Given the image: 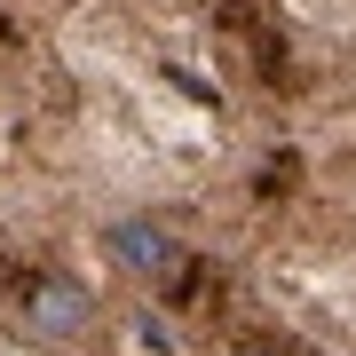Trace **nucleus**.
<instances>
[{
    "mask_svg": "<svg viewBox=\"0 0 356 356\" xmlns=\"http://www.w3.org/2000/svg\"><path fill=\"white\" fill-rule=\"evenodd\" d=\"M103 254H111L119 277H135V285H166L182 269V229L166 222V214H119L111 229H103Z\"/></svg>",
    "mask_w": 356,
    "mask_h": 356,
    "instance_id": "nucleus-1",
    "label": "nucleus"
},
{
    "mask_svg": "<svg viewBox=\"0 0 356 356\" xmlns=\"http://www.w3.org/2000/svg\"><path fill=\"white\" fill-rule=\"evenodd\" d=\"M24 325H32V341H48V348H79L95 332V293L72 285V277H40L24 293Z\"/></svg>",
    "mask_w": 356,
    "mask_h": 356,
    "instance_id": "nucleus-2",
    "label": "nucleus"
}]
</instances>
